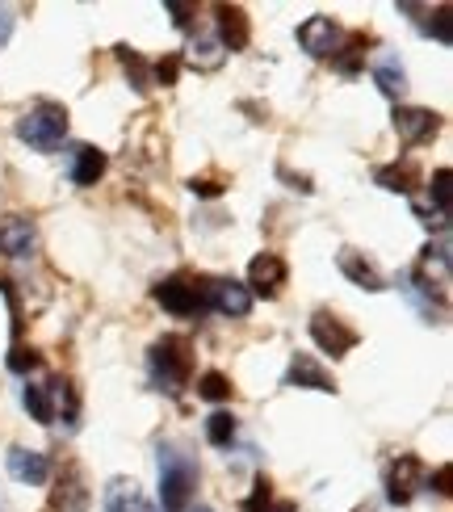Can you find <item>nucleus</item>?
<instances>
[{
    "mask_svg": "<svg viewBox=\"0 0 453 512\" xmlns=\"http://www.w3.org/2000/svg\"><path fill=\"white\" fill-rule=\"evenodd\" d=\"M160 508L164 512H189V500L198 492V462L181 445H160Z\"/></svg>",
    "mask_w": 453,
    "mask_h": 512,
    "instance_id": "obj_1",
    "label": "nucleus"
},
{
    "mask_svg": "<svg viewBox=\"0 0 453 512\" xmlns=\"http://www.w3.org/2000/svg\"><path fill=\"white\" fill-rule=\"evenodd\" d=\"M68 126H72L68 105H59V101H38V105H30V110L17 118L13 135H17L21 143H30L34 152H55V147L68 139Z\"/></svg>",
    "mask_w": 453,
    "mask_h": 512,
    "instance_id": "obj_2",
    "label": "nucleus"
},
{
    "mask_svg": "<svg viewBox=\"0 0 453 512\" xmlns=\"http://www.w3.org/2000/svg\"><path fill=\"white\" fill-rule=\"evenodd\" d=\"M147 366H151V378L160 382V391H181L193 378V345L185 336L168 332L147 349Z\"/></svg>",
    "mask_w": 453,
    "mask_h": 512,
    "instance_id": "obj_3",
    "label": "nucleus"
},
{
    "mask_svg": "<svg viewBox=\"0 0 453 512\" xmlns=\"http://www.w3.org/2000/svg\"><path fill=\"white\" fill-rule=\"evenodd\" d=\"M206 277H193V273H172L164 277V282H156V290H151V298L177 319H189V315H202L210 311L206 307Z\"/></svg>",
    "mask_w": 453,
    "mask_h": 512,
    "instance_id": "obj_4",
    "label": "nucleus"
},
{
    "mask_svg": "<svg viewBox=\"0 0 453 512\" xmlns=\"http://www.w3.org/2000/svg\"><path fill=\"white\" fill-rule=\"evenodd\" d=\"M307 332H311V340H315V349H319V353H332V357H349V353L357 349V340H361V332L349 328V324H344V319H340L336 311H328V307H319V311L311 315Z\"/></svg>",
    "mask_w": 453,
    "mask_h": 512,
    "instance_id": "obj_5",
    "label": "nucleus"
},
{
    "mask_svg": "<svg viewBox=\"0 0 453 512\" xmlns=\"http://www.w3.org/2000/svg\"><path fill=\"white\" fill-rule=\"evenodd\" d=\"M424 462L416 454H399L395 462H386L382 471V487H386V500H391L395 508H407L416 500V487H424Z\"/></svg>",
    "mask_w": 453,
    "mask_h": 512,
    "instance_id": "obj_6",
    "label": "nucleus"
},
{
    "mask_svg": "<svg viewBox=\"0 0 453 512\" xmlns=\"http://www.w3.org/2000/svg\"><path fill=\"white\" fill-rule=\"evenodd\" d=\"M89 508H93V487L84 479L80 462H63L51 487V512H89Z\"/></svg>",
    "mask_w": 453,
    "mask_h": 512,
    "instance_id": "obj_7",
    "label": "nucleus"
},
{
    "mask_svg": "<svg viewBox=\"0 0 453 512\" xmlns=\"http://www.w3.org/2000/svg\"><path fill=\"white\" fill-rule=\"evenodd\" d=\"M395 135L403 147H424L441 135V114L437 110H424V105H395Z\"/></svg>",
    "mask_w": 453,
    "mask_h": 512,
    "instance_id": "obj_8",
    "label": "nucleus"
},
{
    "mask_svg": "<svg viewBox=\"0 0 453 512\" xmlns=\"http://www.w3.org/2000/svg\"><path fill=\"white\" fill-rule=\"evenodd\" d=\"M294 38H298V47L307 51L311 59H332L336 47L344 42V30H340V21H336V17H328V13H311V17L294 30Z\"/></svg>",
    "mask_w": 453,
    "mask_h": 512,
    "instance_id": "obj_9",
    "label": "nucleus"
},
{
    "mask_svg": "<svg viewBox=\"0 0 453 512\" xmlns=\"http://www.w3.org/2000/svg\"><path fill=\"white\" fill-rule=\"evenodd\" d=\"M38 252V223L30 215H0V256L26 261Z\"/></svg>",
    "mask_w": 453,
    "mask_h": 512,
    "instance_id": "obj_10",
    "label": "nucleus"
},
{
    "mask_svg": "<svg viewBox=\"0 0 453 512\" xmlns=\"http://www.w3.org/2000/svg\"><path fill=\"white\" fill-rule=\"evenodd\" d=\"M286 277H290V269H286V261L277 252H261V256H252V265H248V294L256 298H277L282 294V286H286Z\"/></svg>",
    "mask_w": 453,
    "mask_h": 512,
    "instance_id": "obj_11",
    "label": "nucleus"
},
{
    "mask_svg": "<svg viewBox=\"0 0 453 512\" xmlns=\"http://www.w3.org/2000/svg\"><path fill=\"white\" fill-rule=\"evenodd\" d=\"M206 307L219 315H231V319H244L252 311V294L244 282H235V277H219V282L206 286Z\"/></svg>",
    "mask_w": 453,
    "mask_h": 512,
    "instance_id": "obj_12",
    "label": "nucleus"
},
{
    "mask_svg": "<svg viewBox=\"0 0 453 512\" xmlns=\"http://www.w3.org/2000/svg\"><path fill=\"white\" fill-rule=\"evenodd\" d=\"M286 387H302V391H323V395H336V378L332 370H323L311 353H294L290 370H286Z\"/></svg>",
    "mask_w": 453,
    "mask_h": 512,
    "instance_id": "obj_13",
    "label": "nucleus"
},
{
    "mask_svg": "<svg viewBox=\"0 0 453 512\" xmlns=\"http://www.w3.org/2000/svg\"><path fill=\"white\" fill-rule=\"evenodd\" d=\"M214 38H219L223 51H244L248 38H252V26H248V13L240 5H214Z\"/></svg>",
    "mask_w": 453,
    "mask_h": 512,
    "instance_id": "obj_14",
    "label": "nucleus"
},
{
    "mask_svg": "<svg viewBox=\"0 0 453 512\" xmlns=\"http://www.w3.org/2000/svg\"><path fill=\"white\" fill-rule=\"evenodd\" d=\"M5 466H9V475L17 483H30V487H42L51 479V458L42 450H26V445H13V450L5 454Z\"/></svg>",
    "mask_w": 453,
    "mask_h": 512,
    "instance_id": "obj_15",
    "label": "nucleus"
},
{
    "mask_svg": "<svg viewBox=\"0 0 453 512\" xmlns=\"http://www.w3.org/2000/svg\"><path fill=\"white\" fill-rule=\"evenodd\" d=\"M336 265H340V273L349 277L357 290H370V294L386 290V277L378 273L374 261H365V252H357V248H340V252H336Z\"/></svg>",
    "mask_w": 453,
    "mask_h": 512,
    "instance_id": "obj_16",
    "label": "nucleus"
},
{
    "mask_svg": "<svg viewBox=\"0 0 453 512\" xmlns=\"http://www.w3.org/2000/svg\"><path fill=\"white\" fill-rule=\"evenodd\" d=\"M105 168H110V156H105L101 147H93V143H80L72 152V185H80V189L97 185L105 177Z\"/></svg>",
    "mask_w": 453,
    "mask_h": 512,
    "instance_id": "obj_17",
    "label": "nucleus"
},
{
    "mask_svg": "<svg viewBox=\"0 0 453 512\" xmlns=\"http://www.w3.org/2000/svg\"><path fill=\"white\" fill-rule=\"evenodd\" d=\"M374 181L382 185V189H391V194H416V185H420V168L412 164V160H395V164H378L374 168Z\"/></svg>",
    "mask_w": 453,
    "mask_h": 512,
    "instance_id": "obj_18",
    "label": "nucleus"
},
{
    "mask_svg": "<svg viewBox=\"0 0 453 512\" xmlns=\"http://www.w3.org/2000/svg\"><path fill=\"white\" fill-rule=\"evenodd\" d=\"M374 84L382 89V97L399 101V97L407 93V72H403V63H399L395 55H382V59L374 63Z\"/></svg>",
    "mask_w": 453,
    "mask_h": 512,
    "instance_id": "obj_19",
    "label": "nucleus"
},
{
    "mask_svg": "<svg viewBox=\"0 0 453 512\" xmlns=\"http://www.w3.org/2000/svg\"><path fill=\"white\" fill-rule=\"evenodd\" d=\"M47 395H51V403H59V412H63V424H68V433L80 424V399H76V387L63 374H55L51 382H47Z\"/></svg>",
    "mask_w": 453,
    "mask_h": 512,
    "instance_id": "obj_20",
    "label": "nucleus"
},
{
    "mask_svg": "<svg viewBox=\"0 0 453 512\" xmlns=\"http://www.w3.org/2000/svg\"><path fill=\"white\" fill-rule=\"evenodd\" d=\"M21 403H26V412L42 424V429H51L55 424V403H51V395H47L42 382H26V387H21Z\"/></svg>",
    "mask_w": 453,
    "mask_h": 512,
    "instance_id": "obj_21",
    "label": "nucleus"
},
{
    "mask_svg": "<svg viewBox=\"0 0 453 512\" xmlns=\"http://www.w3.org/2000/svg\"><path fill=\"white\" fill-rule=\"evenodd\" d=\"M365 47H370V38H365V34H349V38H344V47H336V55H332L336 72L357 76L361 63H365Z\"/></svg>",
    "mask_w": 453,
    "mask_h": 512,
    "instance_id": "obj_22",
    "label": "nucleus"
},
{
    "mask_svg": "<svg viewBox=\"0 0 453 512\" xmlns=\"http://www.w3.org/2000/svg\"><path fill=\"white\" fill-rule=\"evenodd\" d=\"M223 59L227 51L219 47V38H193V47H189V63L198 72H214V68H223Z\"/></svg>",
    "mask_w": 453,
    "mask_h": 512,
    "instance_id": "obj_23",
    "label": "nucleus"
},
{
    "mask_svg": "<svg viewBox=\"0 0 453 512\" xmlns=\"http://www.w3.org/2000/svg\"><path fill=\"white\" fill-rule=\"evenodd\" d=\"M139 492H135V479H110L105 487V512H135Z\"/></svg>",
    "mask_w": 453,
    "mask_h": 512,
    "instance_id": "obj_24",
    "label": "nucleus"
},
{
    "mask_svg": "<svg viewBox=\"0 0 453 512\" xmlns=\"http://www.w3.org/2000/svg\"><path fill=\"white\" fill-rule=\"evenodd\" d=\"M118 63L126 68V76H131L135 93H147V89H151V68H147V59H143L139 51H131V47H118Z\"/></svg>",
    "mask_w": 453,
    "mask_h": 512,
    "instance_id": "obj_25",
    "label": "nucleus"
},
{
    "mask_svg": "<svg viewBox=\"0 0 453 512\" xmlns=\"http://www.w3.org/2000/svg\"><path fill=\"white\" fill-rule=\"evenodd\" d=\"M198 399H206V403H227V399H231V378H227L223 370H206V374L198 378Z\"/></svg>",
    "mask_w": 453,
    "mask_h": 512,
    "instance_id": "obj_26",
    "label": "nucleus"
},
{
    "mask_svg": "<svg viewBox=\"0 0 453 512\" xmlns=\"http://www.w3.org/2000/svg\"><path fill=\"white\" fill-rule=\"evenodd\" d=\"M206 441L219 445V450H227V445L235 441V416L231 412H210L206 416Z\"/></svg>",
    "mask_w": 453,
    "mask_h": 512,
    "instance_id": "obj_27",
    "label": "nucleus"
},
{
    "mask_svg": "<svg viewBox=\"0 0 453 512\" xmlns=\"http://www.w3.org/2000/svg\"><path fill=\"white\" fill-rule=\"evenodd\" d=\"M428 194H433V206L441 215H449V206H453V173L449 168H437L433 181H428Z\"/></svg>",
    "mask_w": 453,
    "mask_h": 512,
    "instance_id": "obj_28",
    "label": "nucleus"
},
{
    "mask_svg": "<svg viewBox=\"0 0 453 512\" xmlns=\"http://www.w3.org/2000/svg\"><path fill=\"white\" fill-rule=\"evenodd\" d=\"M38 366H42V353H38V349L13 345V353H9V370H13V374H21V378H26V374H34Z\"/></svg>",
    "mask_w": 453,
    "mask_h": 512,
    "instance_id": "obj_29",
    "label": "nucleus"
},
{
    "mask_svg": "<svg viewBox=\"0 0 453 512\" xmlns=\"http://www.w3.org/2000/svg\"><path fill=\"white\" fill-rule=\"evenodd\" d=\"M269 504H273V483L261 475V479L252 483V492H248V500H244L240 508H244V512H269Z\"/></svg>",
    "mask_w": 453,
    "mask_h": 512,
    "instance_id": "obj_30",
    "label": "nucleus"
},
{
    "mask_svg": "<svg viewBox=\"0 0 453 512\" xmlns=\"http://www.w3.org/2000/svg\"><path fill=\"white\" fill-rule=\"evenodd\" d=\"M189 189L198 198H219L223 189H227V177L223 173H202V177H189Z\"/></svg>",
    "mask_w": 453,
    "mask_h": 512,
    "instance_id": "obj_31",
    "label": "nucleus"
},
{
    "mask_svg": "<svg viewBox=\"0 0 453 512\" xmlns=\"http://www.w3.org/2000/svg\"><path fill=\"white\" fill-rule=\"evenodd\" d=\"M0 294H5L9 303V315H13V345L21 340V298H17V286L9 282V277H0Z\"/></svg>",
    "mask_w": 453,
    "mask_h": 512,
    "instance_id": "obj_32",
    "label": "nucleus"
},
{
    "mask_svg": "<svg viewBox=\"0 0 453 512\" xmlns=\"http://www.w3.org/2000/svg\"><path fill=\"white\" fill-rule=\"evenodd\" d=\"M428 34L441 42H453V9H437L433 21H428Z\"/></svg>",
    "mask_w": 453,
    "mask_h": 512,
    "instance_id": "obj_33",
    "label": "nucleus"
},
{
    "mask_svg": "<svg viewBox=\"0 0 453 512\" xmlns=\"http://www.w3.org/2000/svg\"><path fill=\"white\" fill-rule=\"evenodd\" d=\"M151 76H156V84H164V89H168V84H177V76H181V59H177V55L160 59L156 68H151Z\"/></svg>",
    "mask_w": 453,
    "mask_h": 512,
    "instance_id": "obj_34",
    "label": "nucleus"
},
{
    "mask_svg": "<svg viewBox=\"0 0 453 512\" xmlns=\"http://www.w3.org/2000/svg\"><path fill=\"white\" fill-rule=\"evenodd\" d=\"M424 483H428V492L449 496V492H453V487H449V483H453V466H449V462H445V466H437L433 475H424Z\"/></svg>",
    "mask_w": 453,
    "mask_h": 512,
    "instance_id": "obj_35",
    "label": "nucleus"
},
{
    "mask_svg": "<svg viewBox=\"0 0 453 512\" xmlns=\"http://www.w3.org/2000/svg\"><path fill=\"white\" fill-rule=\"evenodd\" d=\"M164 13H172V26L177 30H189V21H193V5H181V0H164Z\"/></svg>",
    "mask_w": 453,
    "mask_h": 512,
    "instance_id": "obj_36",
    "label": "nucleus"
},
{
    "mask_svg": "<svg viewBox=\"0 0 453 512\" xmlns=\"http://www.w3.org/2000/svg\"><path fill=\"white\" fill-rule=\"evenodd\" d=\"M277 177H282V181H290L294 189H302V194H311V189H315V185H311V177H294V173H290V168H286V164H282V168H277Z\"/></svg>",
    "mask_w": 453,
    "mask_h": 512,
    "instance_id": "obj_37",
    "label": "nucleus"
},
{
    "mask_svg": "<svg viewBox=\"0 0 453 512\" xmlns=\"http://www.w3.org/2000/svg\"><path fill=\"white\" fill-rule=\"evenodd\" d=\"M9 34H13V9L0 5V47H5V42H9Z\"/></svg>",
    "mask_w": 453,
    "mask_h": 512,
    "instance_id": "obj_38",
    "label": "nucleus"
},
{
    "mask_svg": "<svg viewBox=\"0 0 453 512\" xmlns=\"http://www.w3.org/2000/svg\"><path fill=\"white\" fill-rule=\"evenodd\" d=\"M269 512H298V508H294L290 500H273V504H269Z\"/></svg>",
    "mask_w": 453,
    "mask_h": 512,
    "instance_id": "obj_39",
    "label": "nucleus"
},
{
    "mask_svg": "<svg viewBox=\"0 0 453 512\" xmlns=\"http://www.w3.org/2000/svg\"><path fill=\"white\" fill-rule=\"evenodd\" d=\"M135 512H160V508H156V504H147V500H139V504H135Z\"/></svg>",
    "mask_w": 453,
    "mask_h": 512,
    "instance_id": "obj_40",
    "label": "nucleus"
},
{
    "mask_svg": "<svg viewBox=\"0 0 453 512\" xmlns=\"http://www.w3.org/2000/svg\"><path fill=\"white\" fill-rule=\"evenodd\" d=\"M353 512H378V508H374V504H357Z\"/></svg>",
    "mask_w": 453,
    "mask_h": 512,
    "instance_id": "obj_41",
    "label": "nucleus"
},
{
    "mask_svg": "<svg viewBox=\"0 0 453 512\" xmlns=\"http://www.w3.org/2000/svg\"><path fill=\"white\" fill-rule=\"evenodd\" d=\"M198 512H210V508H198Z\"/></svg>",
    "mask_w": 453,
    "mask_h": 512,
    "instance_id": "obj_42",
    "label": "nucleus"
}]
</instances>
